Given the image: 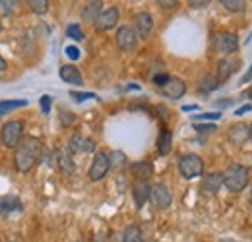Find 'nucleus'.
I'll return each mask as SVG.
<instances>
[{
	"label": "nucleus",
	"instance_id": "5",
	"mask_svg": "<svg viewBox=\"0 0 252 242\" xmlns=\"http://www.w3.org/2000/svg\"><path fill=\"white\" fill-rule=\"evenodd\" d=\"M239 51V39L237 35L229 33V31H220L214 37V53L223 55V57H231Z\"/></svg>",
	"mask_w": 252,
	"mask_h": 242
},
{
	"label": "nucleus",
	"instance_id": "3",
	"mask_svg": "<svg viewBox=\"0 0 252 242\" xmlns=\"http://www.w3.org/2000/svg\"><path fill=\"white\" fill-rule=\"evenodd\" d=\"M179 173L183 179H196V177H202L204 175V161L200 155L196 153H187V155H181L179 157Z\"/></svg>",
	"mask_w": 252,
	"mask_h": 242
},
{
	"label": "nucleus",
	"instance_id": "20",
	"mask_svg": "<svg viewBox=\"0 0 252 242\" xmlns=\"http://www.w3.org/2000/svg\"><path fill=\"white\" fill-rule=\"evenodd\" d=\"M57 161H59V167L63 173H68L72 175L76 171V165H74V159H72V153L70 150H61L59 155H57Z\"/></svg>",
	"mask_w": 252,
	"mask_h": 242
},
{
	"label": "nucleus",
	"instance_id": "14",
	"mask_svg": "<svg viewBox=\"0 0 252 242\" xmlns=\"http://www.w3.org/2000/svg\"><path fill=\"white\" fill-rule=\"evenodd\" d=\"M68 150H70V153H92L95 150V142L90 140V138H84V136L76 134V136H72Z\"/></svg>",
	"mask_w": 252,
	"mask_h": 242
},
{
	"label": "nucleus",
	"instance_id": "43",
	"mask_svg": "<svg viewBox=\"0 0 252 242\" xmlns=\"http://www.w3.org/2000/svg\"><path fill=\"white\" fill-rule=\"evenodd\" d=\"M0 33H2V22H0Z\"/></svg>",
	"mask_w": 252,
	"mask_h": 242
},
{
	"label": "nucleus",
	"instance_id": "7",
	"mask_svg": "<svg viewBox=\"0 0 252 242\" xmlns=\"http://www.w3.org/2000/svg\"><path fill=\"white\" fill-rule=\"evenodd\" d=\"M117 45L125 53L134 51L136 45H138V33H136V30L132 26H121L117 30Z\"/></svg>",
	"mask_w": 252,
	"mask_h": 242
},
{
	"label": "nucleus",
	"instance_id": "34",
	"mask_svg": "<svg viewBox=\"0 0 252 242\" xmlns=\"http://www.w3.org/2000/svg\"><path fill=\"white\" fill-rule=\"evenodd\" d=\"M221 113H208V115H198L196 119H220Z\"/></svg>",
	"mask_w": 252,
	"mask_h": 242
},
{
	"label": "nucleus",
	"instance_id": "21",
	"mask_svg": "<svg viewBox=\"0 0 252 242\" xmlns=\"http://www.w3.org/2000/svg\"><path fill=\"white\" fill-rule=\"evenodd\" d=\"M173 144V134L169 132V130H163L161 134H159V140H158V150L161 155H169L171 153V146Z\"/></svg>",
	"mask_w": 252,
	"mask_h": 242
},
{
	"label": "nucleus",
	"instance_id": "27",
	"mask_svg": "<svg viewBox=\"0 0 252 242\" xmlns=\"http://www.w3.org/2000/svg\"><path fill=\"white\" fill-rule=\"evenodd\" d=\"M218 86V78H214V76H206L204 78V82H202V91H212L214 88Z\"/></svg>",
	"mask_w": 252,
	"mask_h": 242
},
{
	"label": "nucleus",
	"instance_id": "11",
	"mask_svg": "<svg viewBox=\"0 0 252 242\" xmlns=\"http://www.w3.org/2000/svg\"><path fill=\"white\" fill-rule=\"evenodd\" d=\"M239 59H229V57H225V59H221L218 62V82H225V80H229L237 70H239Z\"/></svg>",
	"mask_w": 252,
	"mask_h": 242
},
{
	"label": "nucleus",
	"instance_id": "13",
	"mask_svg": "<svg viewBox=\"0 0 252 242\" xmlns=\"http://www.w3.org/2000/svg\"><path fill=\"white\" fill-rule=\"evenodd\" d=\"M163 95L165 97H169V99H181L183 95H185V91H187V84L181 80V78H171L163 88Z\"/></svg>",
	"mask_w": 252,
	"mask_h": 242
},
{
	"label": "nucleus",
	"instance_id": "25",
	"mask_svg": "<svg viewBox=\"0 0 252 242\" xmlns=\"http://www.w3.org/2000/svg\"><path fill=\"white\" fill-rule=\"evenodd\" d=\"M28 4H30V8H32L33 12L39 14V16H43L49 10V2L47 0H30Z\"/></svg>",
	"mask_w": 252,
	"mask_h": 242
},
{
	"label": "nucleus",
	"instance_id": "6",
	"mask_svg": "<svg viewBox=\"0 0 252 242\" xmlns=\"http://www.w3.org/2000/svg\"><path fill=\"white\" fill-rule=\"evenodd\" d=\"M109 169H111V157L105 151H99L95 153L94 161H92V167L88 171V177H90L92 182H99L107 177Z\"/></svg>",
	"mask_w": 252,
	"mask_h": 242
},
{
	"label": "nucleus",
	"instance_id": "1",
	"mask_svg": "<svg viewBox=\"0 0 252 242\" xmlns=\"http://www.w3.org/2000/svg\"><path fill=\"white\" fill-rule=\"evenodd\" d=\"M43 146L37 138H26L20 142V146L16 148L14 153V165L20 173H30L33 167L37 165V161L41 159Z\"/></svg>",
	"mask_w": 252,
	"mask_h": 242
},
{
	"label": "nucleus",
	"instance_id": "2",
	"mask_svg": "<svg viewBox=\"0 0 252 242\" xmlns=\"http://www.w3.org/2000/svg\"><path fill=\"white\" fill-rule=\"evenodd\" d=\"M221 175H223V186L229 192L237 194L249 186L251 175H249V167H245V165H229L225 169V173H221Z\"/></svg>",
	"mask_w": 252,
	"mask_h": 242
},
{
	"label": "nucleus",
	"instance_id": "32",
	"mask_svg": "<svg viewBox=\"0 0 252 242\" xmlns=\"http://www.w3.org/2000/svg\"><path fill=\"white\" fill-rule=\"evenodd\" d=\"M72 97H76V101H86V99H94V93H72Z\"/></svg>",
	"mask_w": 252,
	"mask_h": 242
},
{
	"label": "nucleus",
	"instance_id": "39",
	"mask_svg": "<svg viewBox=\"0 0 252 242\" xmlns=\"http://www.w3.org/2000/svg\"><path fill=\"white\" fill-rule=\"evenodd\" d=\"M194 109H198L196 105H187V107H183V111H194Z\"/></svg>",
	"mask_w": 252,
	"mask_h": 242
},
{
	"label": "nucleus",
	"instance_id": "40",
	"mask_svg": "<svg viewBox=\"0 0 252 242\" xmlns=\"http://www.w3.org/2000/svg\"><path fill=\"white\" fill-rule=\"evenodd\" d=\"M249 202L252 204V182H251V186H249Z\"/></svg>",
	"mask_w": 252,
	"mask_h": 242
},
{
	"label": "nucleus",
	"instance_id": "15",
	"mask_svg": "<svg viewBox=\"0 0 252 242\" xmlns=\"http://www.w3.org/2000/svg\"><path fill=\"white\" fill-rule=\"evenodd\" d=\"M249 140H251V136H249V126H245V124H235V126L229 130V142H231V144H235V146H245Z\"/></svg>",
	"mask_w": 252,
	"mask_h": 242
},
{
	"label": "nucleus",
	"instance_id": "22",
	"mask_svg": "<svg viewBox=\"0 0 252 242\" xmlns=\"http://www.w3.org/2000/svg\"><path fill=\"white\" fill-rule=\"evenodd\" d=\"M123 242H144V237H142V231L140 227L136 225H128L123 233Z\"/></svg>",
	"mask_w": 252,
	"mask_h": 242
},
{
	"label": "nucleus",
	"instance_id": "37",
	"mask_svg": "<svg viewBox=\"0 0 252 242\" xmlns=\"http://www.w3.org/2000/svg\"><path fill=\"white\" fill-rule=\"evenodd\" d=\"M251 109H252V105H245V107H241V109L237 111V115H245V113L251 111Z\"/></svg>",
	"mask_w": 252,
	"mask_h": 242
},
{
	"label": "nucleus",
	"instance_id": "35",
	"mask_svg": "<svg viewBox=\"0 0 252 242\" xmlns=\"http://www.w3.org/2000/svg\"><path fill=\"white\" fill-rule=\"evenodd\" d=\"M74 122V115H66V113H63V124L66 126V124H72Z\"/></svg>",
	"mask_w": 252,
	"mask_h": 242
},
{
	"label": "nucleus",
	"instance_id": "8",
	"mask_svg": "<svg viewBox=\"0 0 252 242\" xmlns=\"http://www.w3.org/2000/svg\"><path fill=\"white\" fill-rule=\"evenodd\" d=\"M150 202L154 208L158 210H165L171 206L173 202V196H171V190L165 186V184H156L152 186V192H150Z\"/></svg>",
	"mask_w": 252,
	"mask_h": 242
},
{
	"label": "nucleus",
	"instance_id": "4",
	"mask_svg": "<svg viewBox=\"0 0 252 242\" xmlns=\"http://www.w3.org/2000/svg\"><path fill=\"white\" fill-rule=\"evenodd\" d=\"M22 134H24L22 121H8L2 126V132H0L2 146L10 148V150H16L20 146V142H22Z\"/></svg>",
	"mask_w": 252,
	"mask_h": 242
},
{
	"label": "nucleus",
	"instance_id": "16",
	"mask_svg": "<svg viewBox=\"0 0 252 242\" xmlns=\"http://www.w3.org/2000/svg\"><path fill=\"white\" fill-rule=\"evenodd\" d=\"M150 192H152V186H150L148 182H136V184H134L132 196H134L136 208H144V204L150 200Z\"/></svg>",
	"mask_w": 252,
	"mask_h": 242
},
{
	"label": "nucleus",
	"instance_id": "31",
	"mask_svg": "<svg viewBox=\"0 0 252 242\" xmlns=\"http://www.w3.org/2000/svg\"><path fill=\"white\" fill-rule=\"evenodd\" d=\"M66 55H68L72 60H78V59H80V53H78L76 47H68V49H66Z\"/></svg>",
	"mask_w": 252,
	"mask_h": 242
},
{
	"label": "nucleus",
	"instance_id": "24",
	"mask_svg": "<svg viewBox=\"0 0 252 242\" xmlns=\"http://www.w3.org/2000/svg\"><path fill=\"white\" fill-rule=\"evenodd\" d=\"M221 4H223V8L229 10V12H243V10L247 8L245 0H221Z\"/></svg>",
	"mask_w": 252,
	"mask_h": 242
},
{
	"label": "nucleus",
	"instance_id": "10",
	"mask_svg": "<svg viewBox=\"0 0 252 242\" xmlns=\"http://www.w3.org/2000/svg\"><path fill=\"white\" fill-rule=\"evenodd\" d=\"M117 24H119V8L111 6V8H105L101 12L99 20L95 22V28H97V31H109L113 30Z\"/></svg>",
	"mask_w": 252,
	"mask_h": 242
},
{
	"label": "nucleus",
	"instance_id": "33",
	"mask_svg": "<svg viewBox=\"0 0 252 242\" xmlns=\"http://www.w3.org/2000/svg\"><path fill=\"white\" fill-rule=\"evenodd\" d=\"M196 130L198 132H212V130H216V126L214 124H202V126H196Z\"/></svg>",
	"mask_w": 252,
	"mask_h": 242
},
{
	"label": "nucleus",
	"instance_id": "12",
	"mask_svg": "<svg viewBox=\"0 0 252 242\" xmlns=\"http://www.w3.org/2000/svg\"><path fill=\"white\" fill-rule=\"evenodd\" d=\"M223 186V175L221 173H210L202 179V192L208 196H216Z\"/></svg>",
	"mask_w": 252,
	"mask_h": 242
},
{
	"label": "nucleus",
	"instance_id": "18",
	"mask_svg": "<svg viewBox=\"0 0 252 242\" xmlns=\"http://www.w3.org/2000/svg\"><path fill=\"white\" fill-rule=\"evenodd\" d=\"M101 4H103V2H99V0L88 2V4L84 6V10H82V20H84V22H90V24H95V22L99 20L101 12H103V6H101Z\"/></svg>",
	"mask_w": 252,
	"mask_h": 242
},
{
	"label": "nucleus",
	"instance_id": "17",
	"mask_svg": "<svg viewBox=\"0 0 252 242\" xmlns=\"http://www.w3.org/2000/svg\"><path fill=\"white\" fill-rule=\"evenodd\" d=\"M61 80L66 82V84H72V86H82L84 84V80H82V74H80V70L76 68V66H70V64H66L61 68Z\"/></svg>",
	"mask_w": 252,
	"mask_h": 242
},
{
	"label": "nucleus",
	"instance_id": "28",
	"mask_svg": "<svg viewBox=\"0 0 252 242\" xmlns=\"http://www.w3.org/2000/svg\"><path fill=\"white\" fill-rule=\"evenodd\" d=\"M41 109H43L45 115L51 113V97H49V95H43V97H41Z\"/></svg>",
	"mask_w": 252,
	"mask_h": 242
},
{
	"label": "nucleus",
	"instance_id": "44",
	"mask_svg": "<svg viewBox=\"0 0 252 242\" xmlns=\"http://www.w3.org/2000/svg\"><path fill=\"white\" fill-rule=\"evenodd\" d=\"M12 242H16V241H12Z\"/></svg>",
	"mask_w": 252,
	"mask_h": 242
},
{
	"label": "nucleus",
	"instance_id": "9",
	"mask_svg": "<svg viewBox=\"0 0 252 242\" xmlns=\"http://www.w3.org/2000/svg\"><path fill=\"white\" fill-rule=\"evenodd\" d=\"M134 24H136V33H138V39H148L154 31V18L150 12H138L134 16Z\"/></svg>",
	"mask_w": 252,
	"mask_h": 242
},
{
	"label": "nucleus",
	"instance_id": "30",
	"mask_svg": "<svg viewBox=\"0 0 252 242\" xmlns=\"http://www.w3.org/2000/svg\"><path fill=\"white\" fill-rule=\"evenodd\" d=\"M156 4H158L159 8H175L179 2L177 0H158Z\"/></svg>",
	"mask_w": 252,
	"mask_h": 242
},
{
	"label": "nucleus",
	"instance_id": "38",
	"mask_svg": "<svg viewBox=\"0 0 252 242\" xmlns=\"http://www.w3.org/2000/svg\"><path fill=\"white\" fill-rule=\"evenodd\" d=\"M6 68H8V64H6V60H4V57L0 55V72H4Z\"/></svg>",
	"mask_w": 252,
	"mask_h": 242
},
{
	"label": "nucleus",
	"instance_id": "42",
	"mask_svg": "<svg viewBox=\"0 0 252 242\" xmlns=\"http://www.w3.org/2000/svg\"><path fill=\"white\" fill-rule=\"evenodd\" d=\"M249 78H252V68H251V72L247 74V80H249Z\"/></svg>",
	"mask_w": 252,
	"mask_h": 242
},
{
	"label": "nucleus",
	"instance_id": "29",
	"mask_svg": "<svg viewBox=\"0 0 252 242\" xmlns=\"http://www.w3.org/2000/svg\"><path fill=\"white\" fill-rule=\"evenodd\" d=\"M169 80H171V76H167V74H158V76L154 78V84H156V86H159V88H163V86H165Z\"/></svg>",
	"mask_w": 252,
	"mask_h": 242
},
{
	"label": "nucleus",
	"instance_id": "41",
	"mask_svg": "<svg viewBox=\"0 0 252 242\" xmlns=\"http://www.w3.org/2000/svg\"><path fill=\"white\" fill-rule=\"evenodd\" d=\"M249 136H251V140H252V122H251V126H249Z\"/></svg>",
	"mask_w": 252,
	"mask_h": 242
},
{
	"label": "nucleus",
	"instance_id": "36",
	"mask_svg": "<svg viewBox=\"0 0 252 242\" xmlns=\"http://www.w3.org/2000/svg\"><path fill=\"white\" fill-rule=\"evenodd\" d=\"M210 2H206V0H200V2H190V6H194V8H204V6H208Z\"/></svg>",
	"mask_w": 252,
	"mask_h": 242
},
{
	"label": "nucleus",
	"instance_id": "23",
	"mask_svg": "<svg viewBox=\"0 0 252 242\" xmlns=\"http://www.w3.org/2000/svg\"><path fill=\"white\" fill-rule=\"evenodd\" d=\"M26 105H28V101H0V117L14 109H22Z\"/></svg>",
	"mask_w": 252,
	"mask_h": 242
},
{
	"label": "nucleus",
	"instance_id": "26",
	"mask_svg": "<svg viewBox=\"0 0 252 242\" xmlns=\"http://www.w3.org/2000/svg\"><path fill=\"white\" fill-rule=\"evenodd\" d=\"M66 35L70 37V39H76V41H82L84 39V33L80 30V26L78 24H72V26H68V30H66Z\"/></svg>",
	"mask_w": 252,
	"mask_h": 242
},
{
	"label": "nucleus",
	"instance_id": "19",
	"mask_svg": "<svg viewBox=\"0 0 252 242\" xmlns=\"http://www.w3.org/2000/svg\"><path fill=\"white\" fill-rule=\"evenodd\" d=\"M132 173L138 182H148V179L154 175V165L150 161H138L132 165Z\"/></svg>",
	"mask_w": 252,
	"mask_h": 242
}]
</instances>
